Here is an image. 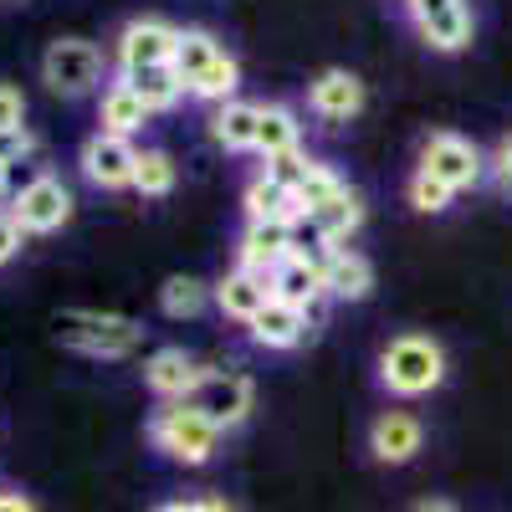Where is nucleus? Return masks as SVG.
<instances>
[{
	"label": "nucleus",
	"mask_w": 512,
	"mask_h": 512,
	"mask_svg": "<svg viewBox=\"0 0 512 512\" xmlns=\"http://www.w3.org/2000/svg\"><path fill=\"white\" fill-rule=\"evenodd\" d=\"M6 128H26V93L16 82H0V134Z\"/></svg>",
	"instance_id": "obj_31"
},
{
	"label": "nucleus",
	"mask_w": 512,
	"mask_h": 512,
	"mask_svg": "<svg viewBox=\"0 0 512 512\" xmlns=\"http://www.w3.org/2000/svg\"><path fill=\"white\" fill-rule=\"evenodd\" d=\"M154 512H236L226 497H190V502H164Z\"/></svg>",
	"instance_id": "obj_35"
},
{
	"label": "nucleus",
	"mask_w": 512,
	"mask_h": 512,
	"mask_svg": "<svg viewBox=\"0 0 512 512\" xmlns=\"http://www.w3.org/2000/svg\"><path fill=\"white\" fill-rule=\"evenodd\" d=\"M31 154H36V134H31V128H6V134H0V164H21Z\"/></svg>",
	"instance_id": "obj_32"
},
{
	"label": "nucleus",
	"mask_w": 512,
	"mask_h": 512,
	"mask_svg": "<svg viewBox=\"0 0 512 512\" xmlns=\"http://www.w3.org/2000/svg\"><path fill=\"white\" fill-rule=\"evenodd\" d=\"M103 77H108V52L88 36H57L41 52V82L57 98H88V93H98Z\"/></svg>",
	"instance_id": "obj_4"
},
{
	"label": "nucleus",
	"mask_w": 512,
	"mask_h": 512,
	"mask_svg": "<svg viewBox=\"0 0 512 512\" xmlns=\"http://www.w3.org/2000/svg\"><path fill=\"white\" fill-rule=\"evenodd\" d=\"M175 185H180V164L169 159L164 149H139V159H134V190L144 200H164V195H175Z\"/></svg>",
	"instance_id": "obj_25"
},
{
	"label": "nucleus",
	"mask_w": 512,
	"mask_h": 512,
	"mask_svg": "<svg viewBox=\"0 0 512 512\" xmlns=\"http://www.w3.org/2000/svg\"><path fill=\"white\" fill-rule=\"evenodd\" d=\"M72 190L62 175H52V169H41V175H31L16 195H11V221L26 231V236H57L67 221H72Z\"/></svg>",
	"instance_id": "obj_7"
},
{
	"label": "nucleus",
	"mask_w": 512,
	"mask_h": 512,
	"mask_svg": "<svg viewBox=\"0 0 512 512\" xmlns=\"http://www.w3.org/2000/svg\"><path fill=\"white\" fill-rule=\"evenodd\" d=\"M210 303L221 308V318H231V323H251L256 313H262L267 303H272V282L267 277H251V272H226L221 282H210Z\"/></svg>",
	"instance_id": "obj_18"
},
{
	"label": "nucleus",
	"mask_w": 512,
	"mask_h": 512,
	"mask_svg": "<svg viewBox=\"0 0 512 512\" xmlns=\"http://www.w3.org/2000/svg\"><path fill=\"white\" fill-rule=\"evenodd\" d=\"M318 159L313 154H303V149H292V154H277V159H262V175L272 180V185H282L287 195L297 190V185H303L308 180V169H313Z\"/></svg>",
	"instance_id": "obj_29"
},
{
	"label": "nucleus",
	"mask_w": 512,
	"mask_h": 512,
	"mask_svg": "<svg viewBox=\"0 0 512 512\" xmlns=\"http://www.w3.org/2000/svg\"><path fill=\"white\" fill-rule=\"evenodd\" d=\"M123 82L139 93V103H144L149 113H175V108L190 98V93H185V82H180L175 72H169V67H144V72H128Z\"/></svg>",
	"instance_id": "obj_23"
},
{
	"label": "nucleus",
	"mask_w": 512,
	"mask_h": 512,
	"mask_svg": "<svg viewBox=\"0 0 512 512\" xmlns=\"http://www.w3.org/2000/svg\"><path fill=\"white\" fill-rule=\"evenodd\" d=\"M451 364H446V344L431 333H395L390 344L379 349L374 359V379H379V390L384 395H395V400H425V395H436L441 384H446Z\"/></svg>",
	"instance_id": "obj_1"
},
{
	"label": "nucleus",
	"mask_w": 512,
	"mask_h": 512,
	"mask_svg": "<svg viewBox=\"0 0 512 512\" xmlns=\"http://www.w3.org/2000/svg\"><path fill=\"white\" fill-rule=\"evenodd\" d=\"M272 297H277V303H287V308H297V313H313L318 318V308L328 303V292H323V256L292 251L287 262L272 272Z\"/></svg>",
	"instance_id": "obj_14"
},
{
	"label": "nucleus",
	"mask_w": 512,
	"mask_h": 512,
	"mask_svg": "<svg viewBox=\"0 0 512 512\" xmlns=\"http://www.w3.org/2000/svg\"><path fill=\"white\" fill-rule=\"evenodd\" d=\"M236 88H241V62H236L231 52H221L216 62L205 67V77L190 88V98H195V103H210V108H221V103L236 98Z\"/></svg>",
	"instance_id": "obj_28"
},
{
	"label": "nucleus",
	"mask_w": 512,
	"mask_h": 512,
	"mask_svg": "<svg viewBox=\"0 0 512 512\" xmlns=\"http://www.w3.org/2000/svg\"><path fill=\"white\" fill-rule=\"evenodd\" d=\"M256 123H262V103L231 98L210 113V139H216L226 154H256Z\"/></svg>",
	"instance_id": "obj_19"
},
{
	"label": "nucleus",
	"mask_w": 512,
	"mask_h": 512,
	"mask_svg": "<svg viewBox=\"0 0 512 512\" xmlns=\"http://www.w3.org/2000/svg\"><path fill=\"white\" fill-rule=\"evenodd\" d=\"M144 323L139 318H123V313H98V308H67L52 318V338L72 354H88V359H128L144 344Z\"/></svg>",
	"instance_id": "obj_2"
},
{
	"label": "nucleus",
	"mask_w": 512,
	"mask_h": 512,
	"mask_svg": "<svg viewBox=\"0 0 512 512\" xmlns=\"http://www.w3.org/2000/svg\"><path fill=\"white\" fill-rule=\"evenodd\" d=\"M344 190H349V180L338 175L333 164H323V159H318V164L308 169V180H303V185L292 190V205H297V216H313L318 205L338 200V195H344Z\"/></svg>",
	"instance_id": "obj_27"
},
{
	"label": "nucleus",
	"mask_w": 512,
	"mask_h": 512,
	"mask_svg": "<svg viewBox=\"0 0 512 512\" xmlns=\"http://www.w3.org/2000/svg\"><path fill=\"white\" fill-rule=\"evenodd\" d=\"M175 47H180V26H169L164 16H134L113 36L108 62L118 67V77H128L144 67H169L175 62Z\"/></svg>",
	"instance_id": "obj_9"
},
{
	"label": "nucleus",
	"mask_w": 512,
	"mask_h": 512,
	"mask_svg": "<svg viewBox=\"0 0 512 512\" xmlns=\"http://www.w3.org/2000/svg\"><path fill=\"white\" fill-rule=\"evenodd\" d=\"M410 512H461V507H456L451 497H420V502H415Z\"/></svg>",
	"instance_id": "obj_37"
},
{
	"label": "nucleus",
	"mask_w": 512,
	"mask_h": 512,
	"mask_svg": "<svg viewBox=\"0 0 512 512\" xmlns=\"http://www.w3.org/2000/svg\"><path fill=\"white\" fill-rule=\"evenodd\" d=\"M487 175L497 180L502 195H512V134L497 139V149H492V159H487Z\"/></svg>",
	"instance_id": "obj_33"
},
{
	"label": "nucleus",
	"mask_w": 512,
	"mask_h": 512,
	"mask_svg": "<svg viewBox=\"0 0 512 512\" xmlns=\"http://www.w3.org/2000/svg\"><path fill=\"white\" fill-rule=\"evenodd\" d=\"M149 446L180 466H210L221 451V431L190 400H164L149 415Z\"/></svg>",
	"instance_id": "obj_3"
},
{
	"label": "nucleus",
	"mask_w": 512,
	"mask_h": 512,
	"mask_svg": "<svg viewBox=\"0 0 512 512\" xmlns=\"http://www.w3.org/2000/svg\"><path fill=\"white\" fill-rule=\"evenodd\" d=\"M134 139H118V134H88L77 149V169H82V180H88L93 190H134Z\"/></svg>",
	"instance_id": "obj_10"
},
{
	"label": "nucleus",
	"mask_w": 512,
	"mask_h": 512,
	"mask_svg": "<svg viewBox=\"0 0 512 512\" xmlns=\"http://www.w3.org/2000/svg\"><path fill=\"white\" fill-rule=\"evenodd\" d=\"M0 512H36V502L26 492H0Z\"/></svg>",
	"instance_id": "obj_36"
},
{
	"label": "nucleus",
	"mask_w": 512,
	"mask_h": 512,
	"mask_svg": "<svg viewBox=\"0 0 512 512\" xmlns=\"http://www.w3.org/2000/svg\"><path fill=\"white\" fill-rule=\"evenodd\" d=\"M26 246V231L11 221V210H0V267H11Z\"/></svg>",
	"instance_id": "obj_34"
},
{
	"label": "nucleus",
	"mask_w": 512,
	"mask_h": 512,
	"mask_svg": "<svg viewBox=\"0 0 512 512\" xmlns=\"http://www.w3.org/2000/svg\"><path fill=\"white\" fill-rule=\"evenodd\" d=\"M154 113L139 103V93L128 88L123 77H113L108 88H103V98H98V128L103 134H118V139H134V134H144V123H149Z\"/></svg>",
	"instance_id": "obj_20"
},
{
	"label": "nucleus",
	"mask_w": 512,
	"mask_h": 512,
	"mask_svg": "<svg viewBox=\"0 0 512 512\" xmlns=\"http://www.w3.org/2000/svg\"><path fill=\"white\" fill-rule=\"evenodd\" d=\"M297 251V236H292V221H246L241 241H236V267L251 272V277H267Z\"/></svg>",
	"instance_id": "obj_12"
},
{
	"label": "nucleus",
	"mask_w": 512,
	"mask_h": 512,
	"mask_svg": "<svg viewBox=\"0 0 512 512\" xmlns=\"http://www.w3.org/2000/svg\"><path fill=\"white\" fill-rule=\"evenodd\" d=\"M190 405L226 436V431H241V425L251 420V410H256V384H251V374H241V369H205V379L195 384Z\"/></svg>",
	"instance_id": "obj_8"
},
{
	"label": "nucleus",
	"mask_w": 512,
	"mask_h": 512,
	"mask_svg": "<svg viewBox=\"0 0 512 512\" xmlns=\"http://www.w3.org/2000/svg\"><path fill=\"white\" fill-rule=\"evenodd\" d=\"M241 205H246V221H297L292 195H287L282 185H272L267 175H251V185H246Z\"/></svg>",
	"instance_id": "obj_26"
},
{
	"label": "nucleus",
	"mask_w": 512,
	"mask_h": 512,
	"mask_svg": "<svg viewBox=\"0 0 512 512\" xmlns=\"http://www.w3.org/2000/svg\"><path fill=\"white\" fill-rule=\"evenodd\" d=\"M16 190H11V164H0V200H11Z\"/></svg>",
	"instance_id": "obj_38"
},
{
	"label": "nucleus",
	"mask_w": 512,
	"mask_h": 512,
	"mask_svg": "<svg viewBox=\"0 0 512 512\" xmlns=\"http://www.w3.org/2000/svg\"><path fill=\"white\" fill-rule=\"evenodd\" d=\"M323 292L333 303H364L374 292V262L354 246H333L323 251Z\"/></svg>",
	"instance_id": "obj_17"
},
{
	"label": "nucleus",
	"mask_w": 512,
	"mask_h": 512,
	"mask_svg": "<svg viewBox=\"0 0 512 512\" xmlns=\"http://www.w3.org/2000/svg\"><path fill=\"white\" fill-rule=\"evenodd\" d=\"M200 379H205L200 359H195L190 349H180V344L154 349V354L144 359V384H149V395H159V405H164V400H190Z\"/></svg>",
	"instance_id": "obj_16"
},
{
	"label": "nucleus",
	"mask_w": 512,
	"mask_h": 512,
	"mask_svg": "<svg viewBox=\"0 0 512 512\" xmlns=\"http://www.w3.org/2000/svg\"><path fill=\"white\" fill-rule=\"evenodd\" d=\"M226 47L210 31H200V26H180V47H175V62H169V72H175L180 82H185V93L195 88V82L205 77V67L216 62Z\"/></svg>",
	"instance_id": "obj_22"
},
{
	"label": "nucleus",
	"mask_w": 512,
	"mask_h": 512,
	"mask_svg": "<svg viewBox=\"0 0 512 512\" xmlns=\"http://www.w3.org/2000/svg\"><path fill=\"white\" fill-rule=\"evenodd\" d=\"M415 169L431 175L436 185H446L451 195H461V190H477L487 180V154L472 139L451 134V128H436V134L420 144V164Z\"/></svg>",
	"instance_id": "obj_5"
},
{
	"label": "nucleus",
	"mask_w": 512,
	"mask_h": 512,
	"mask_svg": "<svg viewBox=\"0 0 512 512\" xmlns=\"http://www.w3.org/2000/svg\"><path fill=\"white\" fill-rule=\"evenodd\" d=\"M159 308H164V318H200V313L210 308V282H200V277H190V272L164 277Z\"/></svg>",
	"instance_id": "obj_24"
},
{
	"label": "nucleus",
	"mask_w": 512,
	"mask_h": 512,
	"mask_svg": "<svg viewBox=\"0 0 512 512\" xmlns=\"http://www.w3.org/2000/svg\"><path fill=\"white\" fill-rule=\"evenodd\" d=\"M364 103H369L364 77L349 72V67H323L308 82V113L323 118V123H349V118L364 113Z\"/></svg>",
	"instance_id": "obj_11"
},
{
	"label": "nucleus",
	"mask_w": 512,
	"mask_h": 512,
	"mask_svg": "<svg viewBox=\"0 0 512 512\" xmlns=\"http://www.w3.org/2000/svg\"><path fill=\"white\" fill-rule=\"evenodd\" d=\"M425 451V425L410 410H379L369 420V456L379 466H410Z\"/></svg>",
	"instance_id": "obj_13"
},
{
	"label": "nucleus",
	"mask_w": 512,
	"mask_h": 512,
	"mask_svg": "<svg viewBox=\"0 0 512 512\" xmlns=\"http://www.w3.org/2000/svg\"><path fill=\"white\" fill-rule=\"evenodd\" d=\"M246 333H251L256 349L287 354V349H303L308 338L318 333V318H313V313H297V308H287V303H277V297H272V303L246 323Z\"/></svg>",
	"instance_id": "obj_15"
},
{
	"label": "nucleus",
	"mask_w": 512,
	"mask_h": 512,
	"mask_svg": "<svg viewBox=\"0 0 512 512\" xmlns=\"http://www.w3.org/2000/svg\"><path fill=\"white\" fill-rule=\"evenodd\" d=\"M405 200H410V205L420 210V216H441V210H446V205H451L456 195H451L446 185H436L431 175H420V169H415V175L405 180Z\"/></svg>",
	"instance_id": "obj_30"
},
{
	"label": "nucleus",
	"mask_w": 512,
	"mask_h": 512,
	"mask_svg": "<svg viewBox=\"0 0 512 512\" xmlns=\"http://www.w3.org/2000/svg\"><path fill=\"white\" fill-rule=\"evenodd\" d=\"M405 21H410V31L425 41V47L441 52V57L466 52L472 36H477L472 0H405Z\"/></svg>",
	"instance_id": "obj_6"
},
{
	"label": "nucleus",
	"mask_w": 512,
	"mask_h": 512,
	"mask_svg": "<svg viewBox=\"0 0 512 512\" xmlns=\"http://www.w3.org/2000/svg\"><path fill=\"white\" fill-rule=\"evenodd\" d=\"M292 149H303V123H297V108H292V103H262V123H256V154L277 159V154H292Z\"/></svg>",
	"instance_id": "obj_21"
}]
</instances>
